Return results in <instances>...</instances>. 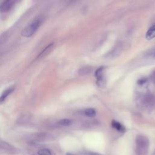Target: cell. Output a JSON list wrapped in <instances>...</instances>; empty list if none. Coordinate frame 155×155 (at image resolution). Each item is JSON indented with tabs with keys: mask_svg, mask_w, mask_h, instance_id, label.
<instances>
[{
	"mask_svg": "<svg viewBox=\"0 0 155 155\" xmlns=\"http://www.w3.org/2000/svg\"><path fill=\"white\" fill-rule=\"evenodd\" d=\"M137 155H147L149 148V140L143 135H137L136 139Z\"/></svg>",
	"mask_w": 155,
	"mask_h": 155,
	"instance_id": "obj_1",
	"label": "cell"
},
{
	"mask_svg": "<svg viewBox=\"0 0 155 155\" xmlns=\"http://www.w3.org/2000/svg\"><path fill=\"white\" fill-rule=\"evenodd\" d=\"M41 21L40 19H37L25 27L21 32V36L25 38L32 37L41 26Z\"/></svg>",
	"mask_w": 155,
	"mask_h": 155,
	"instance_id": "obj_2",
	"label": "cell"
},
{
	"mask_svg": "<svg viewBox=\"0 0 155 155\" xmlns=\"http://www.w3.org/2000/svg\"><path fill=\"white\" fill-rule=\"evenodd\" d=\"M14 4L15 2L12 0H7V1L3 2L0 5V12H7L10 11L12 9Z\"/></svg>",
	"mask_w": 155,
	"mask_h": 155,
	"instance_id": "obj_3",
	"label": "cell"
},
{
	"mask_svg": "<svg viewBox=\"0 0 155 155\" xmlns=\"http://www.w3.org/2000/svg\"><path fill=\"white\" fill-rule=\"evenodd\" d=\"M14 89L15 88L14 87H11L7 89L6 90H5L3 92L2 95L0 96V105H2V104H3L5 102L8 96L14 92Z\"/></svg>",
	"mask_w": 155,
	"mask_h": 155,
	"instance_id": "obj_4",
	"label": "cell"
},
{
	"mask_svg": "<svg viewBox=\"0 0 155 155\" xmlns=\"http://www.w3.org/2000/svg\"><path fill=\"white\" fill-rule=\"evenodd\" d=\"M155 38V24L150 27L145 34V38L147 40H151Z\"/></svg>",
	"mask_w": 155,
	"mask_h": 155,
	"instance_id": "obj_5",
	"label": "cell"
},
{
	"mask_svg": "<svg viewBox=\"0 0 155 155\" xmlns=\"http://www.w3.org/2000/svg\"><path fill=\"white\" fill-rule=\"evenodd\" d=\"M54 46V43H50L49 45H48L40 54V55H38V58H42L44 57L45 56H46L47 55H48L53 49Z\"/></svg>",
	"mask_w": 155,
	"mask_h": 155,
	"instance_id": "obj_6",
	"label": "cell"
},
{
	"mask_svg": "<svg viewBox=\"0 0 155 155\" xmlns=\"http://www.w3.org/2000/svg\"><path fill=\"white\" fill-rule=\"evenodd\" d=\"M111 126L113 128L116 129V130H118V131H120V132H125V127L121 124L119 123V122L116 121H112L111 122Z\"/></svg>",
	"mask_w": 155,
	"mask_h": 155,
	"instance_id": "obj_7",
	"label": "cell"
},
{
	"mask_svg": "<svg viewBox=\"0 0 155 155\" xmlns=\"http://www.w3.org/2000/svg\"><path fill=\"white\" fill-rule=\"evenodd\" d=\"M92 72V68L91 67H84L79 70L78 74L81 76H84L91 73Z\"/></svg>",
	"mask_w": 155,
	"mask_h": 155,
	"instance_id": "obj_8",
	"label": "cell"
},
{
	"mask_svg": "<svg viewBox=\"0 0 155 155\" xmlns=\"http://www.w3.org/2000/svg\"><path fill=\"white\" fill-rule=\"evenodd\" d=\"M73 121L71 119H61L59 121H58L57 124L58 125H60V126H63V127H68L70 126L72 124Z\"/></svg>",
	"mask_w": 155,
	"mask_h": 155,
	"instance_id": "obj_9",
	"label": "cell"
},
{
	"mask_svg": "<svg viewBox=\"0 0 155 155\" xmlns=\"http://www.w3.org/2000/svg\"><path fill=\"white\" fill-rule=\"evenodd\" d=\"M84 113L88 117H93L96 115V111L94 108H89L85 110Z\"/></svg>",
	"mask_w": 155,
	"mask_h": 155,
	"instance_id": "obj_10",
	"label": "cell"
},
{
	"mask_svg": "<svg viewBox=\"0 0 155 155\" xmlns=\"http://www.w3.org/2000/svg\"><path fill=\"white\" fill-rule=\"evenodd\" d=\"M104 70V67H100L95 71V76L96 78V79H99L104 77V75H103Z\"/></svg>",
	"mask_w": 155,
	"mask_h": 155,
	"instance_id": "obj_11",
	"label": "cell"
},
{
	"mask_svg": "<svg viewBox=\"0 0 155 155\" xmlns=\"http://www.w3.org/2000/svg\"><path fill=\"white\" fill-rule=\"evenodd\" d=\"M96 84L99 87H101V88L105 87V85H106V81H105V79L104 78V77L97 79Z\"/></svg>",
	"mask_w": 155,
	"mask_h": 155,
	"instance_id": "obj_12",
	"label": "cell"
},
{
	"mask_svg": "<svg viewBox=\"0 0 155 155\" xmlns=\"http://www.w3.org/2000/svg\"><path fill=\"white\" fill-rule=\"evenodd\" d=\"M38 155H52V151L47 148H43L38 151Z\"/></svg>",
	"mask_w": 155,
	"mask_h": 155,
	"instance_id": "obj_13",
	"label": "cell"
},
{
	"mask_svg": "<svg viewBox=\"0 0 155 155\" xmlns=\"http://www.w3.org/2000/svg\"><path fill=\"white\" fill-rule=\"evenodd\" d=\"M147 79L145 78H142L140 79H139L137 81V84H139V85H142L145 83L147 82Z\"/></svg>",
	"mask_w": 155,
	"mask_h": 155,
	"instance_id": "obj_14",
	"label": "cell"
},
{
	"mask_svg": "<svg viewBox=\"0 0 155 155\" xmlns=\"http://www.w3.org/2000/svg\"><path fill=\"white\" fill-rule=\"evenodd\" d=\"M154 58H155V53H154Z\"/></svg>",
	"mask_w": 155,
	"mask_h": 155,
	"instance_id": "obj_15",
	"label": "cell"
},
{
	"mask_svg": "<svg viewBox=\"0 0 155 155\" xmlns=\"http://www.w3.org/2000/svg\"><path fill=\"white\" fill-rule=\"evenodd\" d=\"M153 155H155V153H154V154H153Z\"/></svg>",
	"mask_w": 155,
	"mask_h": 155,
	"instance_id": "obj_16",
	"label": "cell"
}]
</instances>
